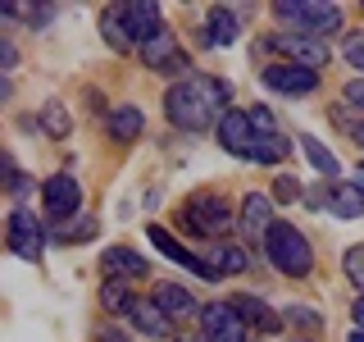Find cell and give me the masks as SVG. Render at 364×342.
Here are the masks:
<instances>
[{
  "instance_id": "6da1fadb",
  "label": "cell",
  "mask_w": 364,
  "mask_h": 342,
  "mask_svg": "<svg viewBox=\"0 0 364 342\" xmlns=\"http://www.w3.org/2000/svg\"><path fill=\"white\" fill-rule=\"evenodd\" d=\"M223 96H228V87L219 83V78H210V73H187L182 83L168 87V96H164V114H168V123L182 133H210L214 123L223 119Z\"/></svg>"
},
{
  "instance_id": "7a4b0ae2",
  "label": "cell",
  "mask_w": 364,
  "mask_h": 342,
  "mask_svg": "<svg viewBox=\"0 0 364 342\" xmlns=\"http://www.w3.org/2000/svg\"><path fill=\"white\" fill-rule=\"evenodd\" d=\"M264 256H269V265L278 269V274H287V279H305L310 265H314V251H310V242H305V233H301V228H291L287 219H278V224L269 228Z\"/></svg>"
},
{
  "instance_id": "3957f363",
  "label": "cell",
  "mask_w": 364,
  "mask_h": 342,
  "mask_svg": "<svg viewBox=\"0 0 364 342\" xmlns=\"http://www.w3.org/2000/svg\"><path fill=\"white\" fill-rule=\"evenodd\" d=\"M273 14H278L282 23H291L296 37H333V32L341 28V9L337 5H318V0H278L273 5Z\"/></svg>"
},
{
  "instance_id": "277c9868",
  "label": "cell",
  "mask_w": 364,
  "mask_h": 342,
  "mask_svg": "<svg viewBox=\"0 0 364 342\" xmlns=\"http://www.w3.org/2000/svg\"><path fill=\"white\" fill-rule=\"evenodd\" d=\"M182 219H187V228H196L200 237H214L232 224V210H228V201L219 192H196V197L187 201V210H182Z\"/></svg>"
},
{
  "instance_id": "5b68a950",
  "label": "cell",
  "mask_w": 364,
  "mask_h": 342,
  "mask_svg": "<svg viewBox=\"0 0 364 342\" xmlns=\"http://www.w3.org/2000/svg\"><path fill=\"white\" fill-rule=\"evenodd\" d=\"M200 338L205 342H246V319L228 301H214L200 311Z\"/></svg>"
},
{
  "instance_id": "8992f818",
  "label": "cell",
  "mask_w": 364,
  "mask_h": 342,
  "mask_svg": "<svg viewBox=\"0 0 364 342\" xmlns=\"http://www.w3.org/2000/svg\"><path fill=\"white\" fill-rule=\"evenodd\" d=\"M41 205L50 219H68V214L82 210V187H77L73 174H50L41 187Z\"/></svg>"
},
{
  "instance_id": "52a82bcc",
  "label": "cell",
  "mask_w": 364,
  "mask_h": 342,
  "mask_svg": "<svg viewBox=\"0 0 364 342\" xmlns=\"http://www.w3.org/2000/svg\"><path fill=\"white\" fill-rule=\"evenodd\" d=\"M9 247H14V256L23 260H41V247H46V233H41V224H37V214L32 210H18L9 214Z\"/></svg>"
},
{
  "instance_id": "ba28073f",
  "label": "cell",
  "mask_w": 364,
  "mask_h": 342,
  "mask_svg": "<svg viewBox=\"0 0 364 342\" xmlns=\"http://www.w3.org/2000/svg\"><path fill=\"white\" fill-rule=\"evenodd\" d=\"M219 146L232 151L237 160H250V146H255V128H250V114L246 110H228L219 119Z\"/></svg>"
},
{
  "instance_id": "9c48e42d",
  "label": "cell",
  "mask_w": 364,
  "mask_h": 342,
  "mask_svg": "<svg viewBox=\"0 0 364 342\" xmlns=\"http://www.w3.org/2000/svg\"><path fill=\"white\" fill-rule=\"evenodd\" d=\"M264 83L273 91H282V96H305V91H314L318 87V73L314 68H301V64H269L264 68Z\"/></svg>"
},
{
  "instance_id": "30bf717a",
  "label": "cell",
  "mask_w": 364,
  "mask_h": 342,
  "mask_svg": "<svg viewBox=\"0 0 364 342\" xmlns=\"http://www.w3.org/2000/svg\"><path fill=\"white\" fill-rule=\"evenodd\" d=\"M273 46L287 55V64H301V68H318V64H328V41L296 37V32H278V37H273Z\"/></svg>"
},
{
  "instance_id": "8fae6325",
  "label": "cell",
  "mask_w": 364,
  "mask_h": 342,
  "mask_svg": "<svg viewBox=\"0 0 364 342\" xmlns=\"http://www.w3.org/2000/svg\"><path fill=\"white\" fill-rule=\"evenodd\" d=\"M119 19L123 28H128L132 41H155L159 32H164V19H159V5H119Z\"/></svg>"
},
{
  "instance_id": "7c38bea8",
  "label": "cell",
  "mask_w": 364,
  "mask_h": 342,
  "mask_svg": "<svg viewBox=\"0 0 364 342\" xmlns=\"http://www.w3.org/2000/svg\"><path fill=\"white\" fill-rule=\"evenodd\" d=\"M141 60L151 64L155 73H173V68H182V64H187V55H182L178 37H173V32L164 28V32H159L155 41H146V46H141Z\"/></svg>"
},
{
  "instance_id": "4fadbf2b",
  "label": "cell",
  "mask_w": 364,
  "mask_h": 342,
  "mask_svg": "<svg viewBox=\"0 0 364 342\" xmlns=\"http://www.w3.org/2000/svg\"><path fill=\"white\" fill-rule=\"evenodd\" d=\"M228 306L246 319V328H259V333H278L282 328V315L273 306H264L259 296H228Z\"/></svg>"
},
{
  "instance_id": "5bb4252c",
  "label": "cell",
  "mask_w": 364,
  "mask_h": 342,
  "mask_svg": "<svg viewBox=\"0 0 364 342\" xmlns=\"http://www.w3.org/2000/svg\"><path fill=\"white\" fill-rule=\"evenodd\" d=\"M146 237H151V242H155L159 251H164V256H168V260H178V265H187L191 274H205V279H210V274H214V265H205V260H200V256H191V251H187V247H182V242H178V237H173V233H168V228H159V224H151V228H146Z\"/></svg>"
},
{
  "instance_id": "9a60e30c",
  "label": "cell",
  "mask_w": 364,
  "mask_h": 342,
  "mask_svg": "<svg viewBox=\"0 0 364 342\" xmlns=\"http://www.w3.org/2000/svg\"><path fill=\"white\" fill-rule=\"evenodd\" d=\"M273 224H278V219H273V201L264 197V192H250V197L242 201V228H246V237H269Z\"/></svg>"
},
{
  "instance_id": "2e32d148",
  "label": "cell",
  "mask_w": 364,
  "mask_h": 342,
  "mask_svg": "<svg viewBox=\"0 0 364 342\" xmlns=\"http://www.w3.org/2000/svg\"><path fill=\"white\" fill-rule=\"evenodd\" d=\"M328 210L337 219H360L364 214V182H333L328 187Z\"/></svg>"
},
{
  "instance_id": "e0dca14e",
  "label": "cell",
  "mask_w": 364,
  "mask_h": 342,
  "mask_svg": "<svg viewBox=\"0 0 364 342\" xmlns=\"http://www.w3.org/2000/svg\"><path fill=\"white\" fill-rule=\"evenodd\" d=\"M100 269H105L109 279H146V260L136 256L132 247H105Z\"/></svg>"
},
{
  "instance_id": "ac0fdd59",
  "label": "cell",
  "mask_w": 364,
  "mask_h": 342,
  "mask_svg": "<svg viewBox=\"0 0 364 342\" xmlns=\"http://www.w3.org/2000/svg\"><path fill=\"white\" fill-rule=\"evenodd\" d=\"M128 319H132L136 333H146V338H168V315L159 311V301H132Z\"/></svg>"
},
{
  "instance_id": "d6986e66",
  "label": "cell",
  "mask_w": 364,
  "mask_h": 342,
  "mask_svg": "<svg viewBox=\"0 0 364 342\" xmlns=\"http://www.w3.org/2000/svg\"><path fill=\"white\" fill-rule=\"evenodd\" d=\"M155 301H159V311H164L168 319H191V315H196V296L182 288V283H159Z\"/></svg>"
},
{
  "instance_id": "ffe728a7",
  "label": "cell",
  "mask_w": 364,
  "mask_h": 342,
  "mask_svg": "<svg viewBox=\"0 0 364 342\" xmlns=\"http://www.w3.org/2000/svg\"><path fill=\"white\" fill-rule=\"evenodd\" d=\"M205 41L210 46H232L237 41V14L232 9H223V5L210 9V19H205Z\"/></svg>"
},
{
  "instance_id": "44dd1931",
  "label": "cell",
  "mask_w": 364,
  "mask_h": 342,
  "mask_svg": "<svg viewBox=\"0 0 364 342\" xmlns=\"http://www.w3.org/2000/svg\"><path fill=\"white\" fill-rule=\"evenodd\" d=\"M105 128H109V137H119V142H132V137H141L146 119H141V110H132V105H119V110H109Z\"/></svg>"
},
{
  "instance_id": "7402d4cb",
  "label": "cell",
  "mask_w": 364,
  "mask_h": 342,
  "mask_svg": "<svg viewBox=\"0 0 364 342\" xmlns=\"http://www.w3.org/2000/svg\"><path fill=\"white\" fill-rule=\"evenodd\" d=\"M301 146H305V155H310V165L318 169V174H337V155L333 151H328V146L323 142H318V137H310V133H301Z\"/></svg>"
},
{
  "instance_id": "603a6c76",
  "label": "cell",
  "mask_w": 364,
  "mask_h": 342,
  "mask_svg": "<svg viewBox=\"0 0 364 342\" xmlns=\"http://www.w3.org/2000/svg\"><path fill=\"white\" fill-rule=\"evenodd\" d=\"M100 32H105V41L114 46V51H128V46H132L128 28H123V19H119V5H114V9H105V14H100Z\"/></svg>"
},
{
  "instance_id": "cb8c5ba5",
  "label": "cell",
  "mask_w": 364,
  "mask_h": 342,
  "mask_svg": "<svg viewBox=\"0 0 364 342\" xmlns=\"http://www.w3.org/2000/svg\"><path fill=\"white\" fill-rule=\"evenodd\" d=\"M214 269H219V274H242L246 269V256L232 242H223V247H214Z\"/></svg>"
},
{
  "instance_id": "d4e9b609",
  "label": "cell",
  "mask_w": 364,
  "mask_h": 342,
  "mask_svg": "<svg viewBox=\"0 0 364 342\" xmlns=\"http://www.w3.org/2000/svg\"><path fill=\"white\" fill-rule=\"evenodd\" d=\"M341 269H346V279L355 283V288H364V242L350 247L346 256H341Z\"/></svg>"
},
{
  "instance_id": "484cf974",
  "label": "cell",
  "mask_w": 364,
  "mask_h": 342,
  "mask_svg": "<svg viewBox=\"0 0 364 342\" xmlns=\"http://www.w3.org/2000/svg\"><path fill=\"white\" fill-rule=\"evenodd\" d=\"M100 306H105V311H123V315H128V296H123V283L119 279H109L105 283V288H100Z\"/></svg>"
},
{
  "instance_id": "4316f807",
  "label": "cell",
  "mask_w": 364,
  "mask_h": 342,
  "mask_svg": "<svg viewBox=\"0 0 364 342\" xmlns=\"http://www.w3.org/2000/svg\"><path fill=\"white\" fill-rule=\"evenodd\" d=\"M341 60H346L350 68H360V73H364V32H350V37L341 41Z\"/></svg>"
},
{
  "instance_id": "83f0119b",
  "label": "cell",
  "mask_w": 364,
  "mask_h": 342,
  "mask_svg": "<svg viewBox=\"0 0 364 342\" xmlns=\"http://www.w3.org/2000/svg\"><path fill=\"white\" fill-rule=\"evenodd\" d=\"M41 119H46V128H50L55 137H64V133H68V114H64V105H60V100H50Z\"/></svg>"
},
{
  "instance_id": "f1b7e54d",
  "label": "cell",
  "mask_w": 364,
  "mask_h": 342,
  "mask_svg": "<svg viewBox=\"0 0 364 342\" xmlns=\"http://www.w3.org/2000/svg\"><path fill=\"white\" fill-rule=\"evenodd\" d=\"M341 96H346V110H360V114H364V78L346 83V91H341Z\"/></svg>"
},
{
  "instance_id": "f546056e",
  "label": "cell",
  "mask_w": 364,
  "mask_h": 342,
  "mask_svg": "<svg viewBox=\"0 0 364 342\" xmlns=\"http://www.w3.org/2000/svg\"><path fill=\"white\" fill-rule=\"evenodd\" d=\"M282 319H291V324H301V328H318V315L310 311V306H296V311H287Z\"/></svg>"
},
{
  "instance_id": "4dcf8cb0",
  "label": "cell",
  "mask_w": 364,
  "mask_h": 342,
  "mask_svg": "<svg viewBox=\"0 0 364 342\" xmlns=\"http://www.w3.org/2000/svg\"><path fill=\"white\" fill-rule=\"evenodd\" d=\"M278 197L282 201H296V197H301V182H296V178H278Z\"/></svg>"
},
{
  "instance_id": "1f68e13d",
  "label": "cell",
  "mask_w": 364,
  "mask_h": 342,
  "mask_svg": "<svg viewBox=\"0 0 364 342\" xmlns=\"http://www.w3.org/2000/svg\"><path fill=\"white\" fill-rule=\"evenodd\" d=\"M0 60H5V68H14V46L0 41Z\"/></svg>"
},
{
  "instance_id": "d6a6232c",
  "label": "cell",
  "mask_w": 364,
  "mask_h": 342,
  "mask_svg": "<svg viewBox=\"0 0 364 342\" xmlns=\"http://www.w3.org/2000/svg\"><path fill=\"white\" fill-rule=\"evenodd\" d=\"M350 137H355V142L364 146V119H360V123H350Z\"/></svg>"
},
{
  "instance_id": "836d02e7",
  "label": "cell",
  "mask_w": 364,
  "mask_h": 342,
  "mask_svg": "<svg viewBox=\"0 0 364 342\" xmlns=\"http://www.w3.org/2000/svg\"><path fill=\"white\" fill-rule=\"evenodd\" d=\"M355 324L364 328V296H360V301H355Z\"/></svg>"
},
{
  "instance_id": "e575fe53",
  "label": "cell",
  "mask_w": 364,
  "mask_h": 342,
  "mask_svg": "<svg viewBox=\"0 0 364 342\" xmlns=\"http://www.w3.org/2000/svg\"><path fill=\"white\" fill-rule=\"evenodd\" d=\"M350 342H364V328H355V333H350Z\"/></svg>"
}]
</instances>
